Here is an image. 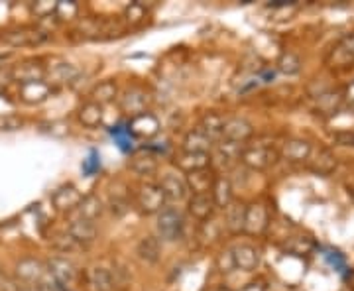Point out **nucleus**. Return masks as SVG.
Masks as SVG:
<instances>
[{
  "mask_svg": "<svg viewBox=\"0 0 354 291\" xmlns=\"http://www.w3.org/2000/svg\"><path fill=\"white\" fill-rule=\"evenodd\" d=\"M156 230H158V238L165 242H176L183 236L185 230V223H183V215L177 209H164L158 220H156Z\"/></svg>",
  "mask_w": 354,
  "mask_h": 291,
  "instance_id": "obj_1",
  "label": "nucleus"
},
{
  "mask_svg": "<svg viewBox=\"0 0 354 291\" xmlns=\"http://www.w3.org/2000/svg\"><path fill=\"white\" fill-rule=\"evenodd\" d=\"M279 152L272 146H252L244 148L241 156V162L252 171H266L278 164Z\"/></svg>",
  "mask_w": 354,
  "mask_h": 291,
  "instance_id": "obj_2",
  "label": "nucleus"
},
{
  "mask_svg": "<svg viewBox=\"0 0 354 291\" xmlns=\"http://www.w3.org/2000/svg\"><path fill=\"white\" fill-rule=\"evenodd\" d=\"M165 201L167 199L164 191L156 183H144L136 193V205L144 215H160L164 211Z\"/></svg>",
  "mask_w": 354,
  "mask_h": 291,
  "instance_id": "obj_3",
  "label": "nucleus"
},
{
  "mask_svg": "<svg viewBox=\"0 0 354 291\" xmlns=\"http://www.w3.org/2000/svg\"><path fill=\"white\" fill-rule=\"evenodd\" d=\"M148 104H150V95L142 89V87H130V89L124 91V93H122V97L118 99V106H120V111H122L124 114H128L130 118H134V116H138V114L146 113Z\"/></svg>",
  "mask_w": 354,
  "mask_h": 291,
  "instance_id": "obj_4",
  "label": "nucleus"
},
{
  "mask_svg": "<svg viewBox=\"0 0 354 291\" xmlns=\"http://www.w3.org/2000/svg\"><path fill=\"white\" fill-rule=\"evenodd\" d=\"M46 272H48L46 264L36 260V258H22L16 264V279L22 285H38V283H41Z\"/></svg>",
  "mask_w": 354,
  "mask_h": 291,
  "instance_id": "obj_5",
  "label": "nucleus"
},
{
  "mask_svg": "<svg viewBox=\"0 0 354 291\" xmlns=\"http://www.w3.org/2000/svg\"><path fill=\"white\" fill-rule=\"evenodd\" d=\"M128 132H130L132 136H136V138L150 140L160 132V120H158L156 114L142 113L138 114V116H134V118H130V122H128Z\"/></svg>",
  "mask_w": 354,
  "mask_h": 291,
  "instance_id": "obj_6",
  "label": "nucleus"
},
{
  "mask_svg": "<svg viewBox=\"0 0 354 291\" xmlns=\"http://www.w3.org/2000/svg\"><path fill=\"white\" fill-rule=\"evenodd\" d=\"M270 225V213L262 203H250L246 205V220H244V232L248 234H262Z\"/></svg>",
  "mask_w": 354,
  "mask_h": 291,
  "instance_id": "obj_7",
  "label": "nucleus"
},
{
  "mask_svg": "<svg viewBox=\"0 0 354 291\" xmlns=\"http://www.w3.org/2000/svg\"><path fill=\"white\" fill-rule=\"evenodd\" d=\"M216 176L215 171L211 167L207 169H199V171H193V173H187L185 178V183L193 195H211L213 193V187L216 183Z\"/></svg>",
  "mask_w": 354,
  "mask_h": 291,
  "instance_id": "obj_8",
  "label": "nucleus"
},
{
  "mask_svg": "<svg viewBox=\"0 0 354 291\" xmlns=\"http://www.w3.org/2000/svg\"><path fill=\"white\" fill-rule=\"evenodd\" d=\"M48 75V69L39 62H22V64L14 65L12 79L20 85H28V83H36V81H44Z\"/></svg>",
  "mask_w": 354,
  "mask_h": 291,
  "instance_id": "obj_9",
  "label": "nucleus"
},
{
  "mask_svg": "<svg viewBox=\"0 0 354 291\" xmlns=\"http://www.w3.org/2000/svg\"><path fill=\"white\" fill-rule=\"evenodd\" d=\"M254 126L241 116H234V118H228L227 124H225V132H223V140L227 142H234V144H244L252 138Z\"/></svg>",
  "mask_w": 354,
  "mask_h": 291,
  "instance_id": "obj_10",
  "label": "nucleus"
},
{
  "mask_svg": "<svg viewBox=\"0 0 354 291\" xmlns=\"http://www.w3.org/2000/svg\"><path fill=\"white\" fill-rule=\"evenodd\" d=\"M311 144L307 140H299V138H291L283 142L281 146V152L279 156L288 162H293V164H299V162H307L311 158Z\"/></svg>",
  "mask_w": 354,
  "mask_h": 291,
  "instance_id": "obj_11",
  "label": "nucleus"
},
{
  "mask_svg": "<svg viewBox=\"0 0 354 291\" xmlns=\"http://www.w3.org/2000/svg\"><path fill=\"white\" fill-rule=\"evenodd\" d=\"M51 85L48 81H36V83H28V85H20L18 97L20 101L26 104H41L51 97Z\"/></svg>",
  "mask_w": 354,
  "mask_h": 291,
  "instance_id": "obj_12",
  "label": "nucleus"
},
{
  "mask_svg": "<svg viewBox=\"0 0 354 291\" xmlns=\"http://www.w3.org/2000/svg\"><path fill=\"white\" fill-rule=\"evenodd\" d=\"M51 201H53L57 211L69 213L73 209H79V205L83 201V193L77 189L75 185H64L53 193Z\"/></svg>",
  "mask_w": 354,
  "mask_h": 291,
  "instance_id": "obj_13",
  "label": "nucleus"
},
{
  "mask_svg": "<svg viewBox=\"0 0 354 291\" xmlns=\"http://www.w3.org/2000/svg\"><path fill=\"white\" fill-rule=\"evenodd\" d=\"M309 169L315 173V176H330L335 169H337V156L330 152L329 148H319L315 156H311L309 160Z\"/></svg>",
  "mask_w": 354,
  "mask_h": 291,
  "instance_id": "obj_14",
  "label": "nucleus"
},
{
  "mask_svg": "<svg viewBox=\"0 0 354 291\" xmlns=\"http://www.w3.org/2000/svg\"><path fill=\"white\" fill-rule=\"evenodd\" d=\"M97 225L93 220H85V218H75L71 220V225L67 227V234L81 246H87L97 238Z\"/></svg>",
  "mask_w": 354,
  "mask_h": 291,
  "instance_id": "obj_15",
  "label": "nucleus"
},
{
  "mask_svg": "<svg viewBox=\"0 0 354 291\" xmlns=\"http://www.w3.org/2000/svg\"><path fill=\"white\" fill-rule=\"evenodd\" d=\"M48 272H50L53 279L57 281V283H71L77 276V270L73 266V262H69L67 258L64 256H55V258H51L50 262H48Z\"/></svg>",
  "mask_w": 354,
  "mask_h": 291,
  "instance_id": "obj_16",
  "label": "nucleus"
},
{
  "mask_svg": "<svg viewBox=\"0 0 354 291\" xmlns=\"http://www.w3.org/2000/svg\"><path fill=\"white\" fill-rule=\"evenodd\" d=\"M160 187L164 191L165 199H169V201H183L189 193L185 179H181L176 173H165L160 181Z\"/></svg>",
  "mask_w": 354,
  "mask_h": 291,
  "instance_id": "obj_17",
  "label": "nucleus"
},
{
  "mask_svg": "<svg viewBox=\"0 0 354 291\" xmlns=\"http://www.w3.org/2000/svg\"><path fill=\"white\" fill-rule=\"evenodd\" d=\"M225 124H227V120H225V116H223V114L207 113L201 118V122H199V130H201L203 134L211 140L213 144H216V142H221V140H223Z\"/></svg>",
  "mask_w": 354,
  "mask_h": 291,
  "instance_id": "obj_18",
  "label": "nucleus"
},
{
  "mask_svg": "<svg viewBox=\"0 0 354 291\" xmlns=\"http://www.w3.org/2000/svg\"><path fill=\"white\" fill-rule=\"evenodd\" d=\"M232 256H234V264H236V270H242V272H254L256 267L260 266V252L250 246V244H241L232 250Z\"/></svg>",
  "mask_w": 354,
  "mask_h": 291,
  "instance_id": "obj_19",
  "label": "nucleus"
},
{
  "mask_svg": "<svg viewBox=\"0 0 354 291\" xmlns=\"http://www.w3.org/2000/svg\"><path fill=\"white\" fill-rule=\"evenodd\" d=\"M136 254L144 264H158L162 258V242L158 236H144L136 246Z\"/></svg>",
  "mask_w": 354,
  "mask_h": 291,
  "instance_id": "obj_20",
  "label": "nucleus"
},
{
  "mask_svg": "<svg viewBox=\"0 0 354 291\" xmlns=\"http://www.w3.org/2000/svg\"><path fill=\"white\" fill-rule=\"evenodd\" d=\"M176 165L185 171V173H193V171H199V169H207L211 165V153H191V152H181L176 158Z\"/></svg>",
  "mask_w": 354,
  "mask_h": 291,
  "instance_id": "obj_21",
  "label": "nucleus"
},
{
  "mask_svg": "<svg viewBox=\"0 0 354 291\" xmlns=\"http://www.w3.org/2000/svg\"><path fill=\"white\" fill-rule=\"evenodd\" d=\"M216 205L213 201V195H191L189 199V213L197 220H209L215 213Z\"/></svg>",
  "mask_w": 354,
  "mask_h": 291,
  "instance_id": "obj_22",
  "label": "nucleus"
},
{
  "mask_svg": "<svg viewBox=\"0 0 354 291\" xmlns=\"http://www.w3.org/2000/svg\"><path fill=\"white\" fill-rule=\"evenodd\" d=\"M181 148H183V152L209 153L211 150H213V148H215V144L207 138V136L203 134L199 128H195V130H191V132H187V134H185Z\"/></svg>",
  "mask_w": 354,
  "mask_h": 291,
  "instance_id": "obj_23",
  "label": "nucleus"
},
{
  "mask_svg": "<svg viewBox=\"0 0 354 291\" xmlns=\"http://www.w3.org/2000/svg\"><path fill=\"white\" fill-rule=\"evenodd\" d=\"M244 220H246V205L239 201H232L225 209V225L232 232L239 234L244 232Z\"/></svg>",
  "mask_w": 354,
  "mask_h": 291,
  "instance_id": "obj_24",
  "label": "nucleus"
},
{
  "mask_svg": "<svg viewBox=\"0 0 354 291\" xmlns=\"http://www.w3.org/2000/svg\"><path fill=\"white\" fill-rule=\"evenodd\" d=\"M128 167L136 176H152V173L158 171V158L150 152H138L130 158Z\"/></svg>",
  "mask_w": 354,
  "mask_h": 291,
  "instance_id": "obj_25",
  "label": "nucleus"
},
{
  "mask_svg": "<svg viewBox=\"0 0 354 291\" xmlns=\"http://www.w3.org/2000/svg\"><path fill=\"white\" fill-rule=\"evenodd\" d=\"M242 156V146L241 144H234V142H227V140H221L215 146V160L221 165H232L234 162H239Z\"/></svg>",
  "mask_w": 354,
  "mask_h": 291,
  "instance_id": "obj_26",
  "label": "nucleus"
},
{
  "mask_svg": "<svg viewBox=\"0 0 354 291\" xmlns=\"http://www.w3.org/2000/svg\"><path fill=\"white\" fill-rule=\"evenodd\" d=\"M342 101L344 99L339 93H321V95H317L315 113L323 114V116H333V114L339 113Z\"/></svg>",
  "mask_w": 354,
  "mask_h": 291,
  "instance_id": "obj_27",
  "label": "nucleus"
},
{
  "mask_svg": "<svg viewBox=\"0 0 354 291\" xmlns=\"http://www.w3.org/2000/svg\"><path fill=\"white\" fill-rule=\"evenodd\" d=\"M46 34L39 32V30H28V28H22V30H16V32H10L6 39L12 44V46H38L41 41H46Z\"/></svg>",
  "mask_w": 354,
  "mask_h": 291,
  "instance_id": "obj_28",
  "label": "nucleus"
},
{
  "mask_svg": "<svg viewBox=\"0 0 354 291\" xmlns=\"http://www.w3.org/2000/svg\"><path fill=\"white\" fill-rule=\"evenodd\" d=\"M48 77H50L51 83H55V85H69L79 77V69L71 64H57L48 71Z\"/></svg>",
  "mask_w": 354,
  "mask_h": 291,
  "instance_id": "obj_29",
  "label": "nucleus"
},
{
  "mask_svg": "<svg viewBox=\"0 0 354 291\" xmlns=\"http://www.w3.org/2000/svg\"><path fill=\"white\" fill-rule=\"evenodd\" d=\"M211 195H213V201H215L218 209H227L228 205L232 203V183H230V179L225 178V176H218Z\"/></svg>",
  "mask_w": 354,
  "mask_h": 291,
  "instance_id": "obj_30",
  "label": "nucleus"
},
{
  "mask_svg": "<svg viewBox=\"0 0 354 291\" xmlns=\"http://www.w3.org/2000/svg\"><path fill=\"white\" fill-rule=\"evenodd\" d=\"M79 122L87 128H97L102 122V106L88 101L79 109Z\"/></svg>",
  "mask_w": 354,
  "mask_h": 291,
  "instance_id": "obj_31",
  "label": "nucleus"
},
{
  "mask_svg": "<svg viewBox=\"0 0 354 291\" xmlns=\"http://www.w3.org/2000/svg\"><path fill=\"white\" fill-rule=\"evenodd\" d=\"M77 211H79V218H85V220H93L95 223L102 215L104 207H102V201L97 195H87V197H83V201H81Z\"/></svg>",
  "mask_w": 354,
  "mask_h": 291,
  "instance_id": "obj_32",
  "label": "nucleus"
},
{
  "mask_svg": "<svg viewBox=\"0 0 354 291\" xmlns=\"http://www.w3.org/2000/svg\"><path fill=\"white\" fill-rule=\"evenodd\" d=\"M88 283L93 285L95 291H113L114 290V279L113 274L106 267L97 266L88 272Z\"/></svg>",
  "mask_w": 354,
  "mask_h": 291,
  "instance_id": "obj_33",
  "label": "nucleus"
},
{
  "mask_svg": "<svg viewBox=\"0 0 354 291\" xmlns=\"http://www.w3.org/2000/svg\"><path fill=\"white\" fill-rule=\"evenodd\" d=\"M118 95V87L114 81H102L99 85H95V89L91 91V97H93V102L97 104H109L113 102Z\"/></svg>",
  "mask_w": 354,
  "mask_h": 291,
  "instance_id": "obj_34",
  "label": "nucleus"
},
{
  "mask_svg": "<svg viewBox=\"0 0 354 291\" xmlns=\"http://www.w3.org/2000/svg\"><path fill=\"white\" fill-rule=\"evenodd\" d=\"M278 69L279 73H283V75H297L301 71V59H299V55L293 53V51L281 53L278 59Z\"/></svg>",
  "mask_w": 354,
  "mask_h": 291,
  "instance_id": "obj_35",
  "label": "nucleus"
},
{
  "mask_svg": "<svg viewBox=\"0 0 354 291\" xmlns=\"http://www.w3.org/2000/svg\"><path fill=\"white\" fill-rule=\"evenodd\" d=\"M146 16H148V10H146V6L142 2H132L124 8V20L130 26L142 24L146 20Z\"/></svg>",
  "mask_w": 354,
  "mask_h": 291,
  "instance_id": "obj_36",
  "label": "nucleus"
},
{
  "mask_svg": "<svg viewBox=\"0 0 354 291\" xmlns=\"http://www.w3.org/2000/svg\"><path fill=\"white\" fill-rule=\"evenodd\" d=\"M77 14H79V4H77V2H71V0L57 2V8H55V16H57V20H62V22H69V20H75Z\"/></svg>",
  "mask_w": 354,
  "mask_h": 291,
  "instance_id": "obj_37",
  "label": "nucleus"
},
{
  "mask_svg": "<svg viewBox=\"0 0 354 291\" xmlns=\"http://www.w3.org/2000/svg\"><path fill=\"white\" fill-rule=\"evenodd\" d=\"M55 8H57V2H50V0H41V2H34L30 6L32 14L39 18V20H46V18H51L55 16Z\"/></svg>",
  "mask_w": 354,
  "mask_h": 291,
  "instance_id": "obj_38",
  "label": "nucleus"
},
{
  "mask_svg": "<svg viewBox=\"0 0 354 291\" xmlns=\"http://www.w3.org/2000/svg\"><path fill=\"white\" fill-rule=\"evenodd\" d=\"M216 267H218V272H223V274H230V272L236 270L232 250H225V252L218 254V258H216Z\"/></svg>",
  "mask_w": 354,
  "mask_h": 291,
  "instance_id": "obj_39",
  "label": "nucleus"
},
{
  "mask_svg": "<svg viewBox=\"0 0 354 291\" xmlns=\"http://www.w3.org/2000/svg\"><path fill=\"white\" fill-rule=\"evenodd\" d=\"M53 246H55V248H57L59 252H64V254L73 252V250H79V248H81V244H77V242L73 241V238H71L69 234L57 236V238L53 241Z\"/></svg>",
  "mask_w": 354,
  "mask_h": 291,
  "instance_id": "obj_40",
  "label": "nucleus"
},
{
  "mask_svg": "<svg viewBox=\"0 0 354 291\" xmlns=\"http://www.w3.org/2000/svg\"><path fill=\"white\" fill-rule=\"evenodd\" d=\"M22 118H18V116H14V114H4V116H0V130L2 132H14V130H18V128H22Z\"/></svg>",
  "mask_w": 354,
  "mask_h": 291,
  "instance_id": "obj_41",
  "label": "nucleus"
},
{
  "mask_svg": "<svg viewBox=\"0 0 354 291\" xmlns=\"http://www.w3.org/2000/svg\"><path fill=\"white\" fill-rule=\"evenodd\" d=\"M286 248L291 250L293 254H309L313 250V242L309 241V238H295V241H291Z\"/></svg>",
  "mask_w": 354,
  "mask_h": 291,
  "instance_id": "obj_42",
  "label": "nucleus"
},
{
  "mask_svg": "<svg viewBox=\"0 0 354 291\" xmlns=\"http://www.w3.org/2000/svg\"><path fill=\"white\" fill-rule=\"evenodd\" d=\"M335 144L344 146V148H354V130H339L333 134Z\"/></svg>",
  "mask_w": 354,
  "mask_h": 291,
  "instance_id": "obj_43",
  "label": "nucleus"
},
{
  "mask_svg": "<svg viewBox=\"0 0 354 291\" xmlns=\"http://www.w3.org/2000/svg\"><path fill=\"white\" fill-rule=\"evenodd\" d=\"M0 291H20L18 279H14L12 276H8L2 270H0Z\"/></svg>",
  "mask_w": 354,
  "mask_h": 291,
  "instance_id": "obj_44",
  "label": "nucleus"
},
{
  "mask_svg": "<svg viewBox=\"0 0 354 291\" xmlns=\"http://www.w3.org/2000/svg\"><path fill=\"white\" fill-rule=\"evenodd\" d=\"M337 44H339L342 50L346 51V53H348V55L354 59V34H346V36H342Z\"/></svg>",
  "mask_w": 354,
  "mask_h": 291,
  "instance_id": "obj_45",
  "label": "nucleus"
},
{
  "mask_svg": "<svg viewBox=\"0 0 354 291\" xmlns=\"http://www.w3.org/2000/svg\"><path fill=\"white\" fill-rule=\"evenodd\" d=\"M327 258H329V262L335 267H344V260H342V256L339 252H329Z\"/></svg>",
  "mask_w": 354,
  "mask_h": 291,
  "instance_id": "obj_46",
  "label": "nucleus"
},
{
  "mask_svg": "<svg viewBox=\"0 0 354 291\" xmlns=\"http://www.w3.org/2000/svg\"><path fill=\"white\" fill-rule=\"evenodd\" d=\"M342 99L348 102L351 106H354V81H353V83H348V85H346V89H344V95H342Z\"/></svg>",
  "mask_w": 354,
  "mask_h": 291,
  "instance_id": "obj_47",
  "label": "nucleus"
},
{
  "mask_svg": "<svg viewBox=\"0 0 354 291\" xmlns=\"http://www.w3.org/2000/svg\"><path fill=\"white\" fill-rule=\"evenodd\" d=\"M241 291H266V285L262 281H250V283H246Z\"/></svg>",
  "mask_w": 354,
  "mask_h": 291,
  "instance_id": "obj_48",
  "label": "nucleus"
},
{
  "mask_svg": "<svg viewBox=\"0 0 354 291\" xmlns=\"http://www.w3.org/2000/svg\"><path fill=\"white\" fill-rule=\"evenodd\" d=\"M34 291H59V285H57V283L51 285V283H44V281H41V283H38V285L34 288Z\"/></svg>",
  "mask_w": 354,
  "mask_h": 291,
  "instance_id": "obj_49",
  "label": "nucleus"
},
{
  "mask_svg": "<svg viewBox=\"0 0 354 291\" xmlns=\"http://www.w3.org/2000/svg\"><path fill=\"white\" fill-rule=\"evenodd\" d=\"M215 291H232V290H228V288H216Z\"/></svg>",
  "mask_w": 354,
  "mask_h": 291,
  "instance_id": "obj_50",
  "label": "nucleus"
}]
</instances>
